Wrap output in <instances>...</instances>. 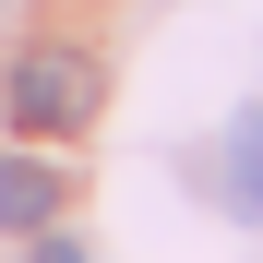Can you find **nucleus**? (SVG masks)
<instances>
[{"instance_id":"obj_1","label":"nucleus","mask_w":263,"mask_h":263,"mask_svg":"<svg viewBox=\"0 0 263 263\" xmlns=\"http://www.w3.org/2000/svg\"><path fill=\"white\" fill-rule=\"evenodd\" d=\"M0 108H12V132H84L108 108V72L84 60V48H24L12 84H0Z\"/></svg>"},{"instance_id":"obj_2","label":"nucleus","mask_w":263,"mask_h":263,"mask_svg":"<svg viewBox=\"0 0 263 263\" xmlns=\"http://www.w3.org/2000/svg\"><path fill=\"white\" fill-rule=\"evenodd\" d=\"M215 203L263 228V108H228V132H215Z\"/></svg>"},{"instance_id":"obj_3","label":"nucleus","mask_w":263,"mask_h":263,"mask_svg":"<svg viewBox=\"0 0 263 263\" xmlns=\"http://www.w3.org/2000/svg\"><path fill=\"white\" fill-rule=\"evenodd\" d=\"M0 228H60V167L48 156H0Z\"/></svg>"},{"instance_id":"obj_4","label":"nucleus","mask_w":263,"mask_h":263,"mask_svg":"<svg viewBox=\"0 0 263 263\" xmlns=\"http://www.w3.org/2000/svg\"><path fill=\"white\" fill-rule=\"evenodd\" d=\"M24 263H84V239H60V228H36V251Z\"/></svg>"}]
</instances>
